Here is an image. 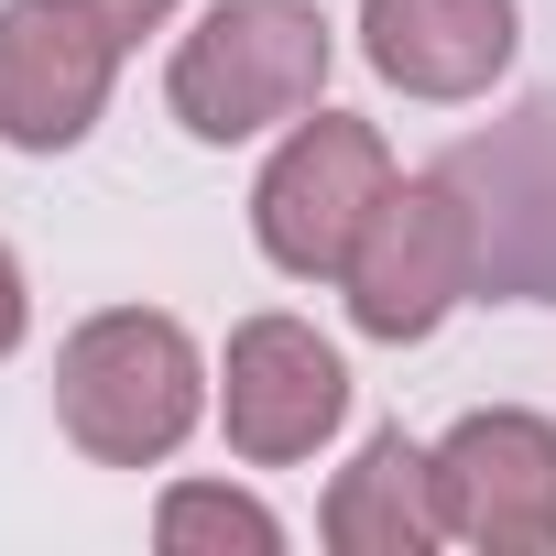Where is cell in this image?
Instances as JSON below:
<instances>
[{
  "mask_svg": "<svg viewBox=\"0 0 556 556\" xmlns=\"http://www.w3.org/2000/svg\"><path fill=\"white\" fill-rule=\"evenodd\" d=\"M328 77V23L306 0H229L207 12V34L175 55V110L229 142V131H262V121H295Z\"/></svg>",
  "mask_w": 556,
  "mask_h": 556,
  "instance_id": "cell-1",
  "label": "cell"
},
{
  "mask_svg": "<svg viewBox=\"0 0 556 556\" xmlns=\"http://www.w3.org/2000/svg\"><path fill=\"white\" fill-rule=\"evenodd\" d=\"M55 404L99 458H164L186 437V415H197V361H186V339L164 317H99L66 350Z\"/></svg>",
  "mask_w": 556,
  "mask_h": 556,
  "instance_id": "cell-2",
  "label": "cell"
},
{
  "mask_svg": "<svg viewBox=\"0 0 556 556\" xmlns=\"http://www.w3.org/2000/svg\"><path fill=\"white\" fill-rule=\"evenodd\" d=\"M480 273V229H469V197L458 186H415V197H382L361 251H350V295H361V328L382 339H415L437 328V306Z\"/></svg>",
  "mask_w": 556,
  "mask_h": 556,
  "instance_id": "cell-3",
  "label": "cell"
},
{
  "mask_svg": "<svg viewBox=\"0 0 556 556\" xmlns=\"http://www.w3.org/2000/svg\"><path fill=\"white\" fill-rule=\"evenodd\" d=\"M382 197H393L382 186V142L361 121H317L285 164L262 175V240L295 273H350V251H361Z\"/></svg>",
  "mask_w": 556,
  "mask_h": 556,
  "instance_id": "cell-4",
  "label": "cell"
},
{
  "mask_svg": "<svg viewBox=\"0 0 556 556\" xmlns=\"http://www.w3.org/2000/svg\"><path fill=\"white\" fill-rule=\"evenodd\" d=\"M110 55H121V34L88 0H23V12H0V131L12 142L88 131V110L110 88Z\"/></svg>",
  "mask_w": 556,
  "mask_h": 556,
  "instance_id": "cell-5",
  "label": "cell"
},
{
  "mask_svg": "<svg viewBox=\"0 0 556 556\" xmlns=\"http://www.w3.org/2000/svg\"><path fill=\"white\" fill-rule=\"evenodd\" d=\"M447 186L480 197L469 229H480V273L491 285L502 295H556V110H523V131L458 153Z\"/></svg>",
  "mask_w": 556,
  "mask_h": 556,
  "instance_id": "cell-6",
  "label": "cell"
},
{
  "mask_svg": "<svg viewBox=\"0 0 556 556\" xmlns=\"http://www.w3.org/2000/svg\"><path fill=\"white\" fill-rule=\"evenodd\" d=\"M437 513L447 534L480 545H556V437L523 415H480L437 458Z\"/></svg>",
  "mask_w": 556,
  "mask_h": 556,
  "instance_id": "cell-7",
  "label": "cell"
},
{
  "mask_svg": "<svg viewBox=\"0 0 556 556\" xmlns=\"http://www.w3.org/2000/svg\"><path fill=\"white\" fill-rule=\"evenodd\" d=\"M339 361L306 339V328H285V317H262V328H240V350H229V437L251 447V458H306L317 437H328V415H339Z\"/></svg>",
  "mask_w": 556,
  "mask_h": 556,
  "instance_id": "cell-8",
  "label": "cell"
},
{
  "mask_svg": "<svg viewBox=\"0 0 556 556\" xmlns=\"http://www.w3.org/2000/svg\"><path fill=\"white\" fill-rule=\"evenodd\" d=\"M371 55L426 99H469L513 55V0H371Z\"/></svg>",
  "mask_w": 556,
  "mask_h": 556,
  "instance_id": "cell-9",
  "label": "cell"
},
{
  "mask_svg": "<svg viewBox=\"0 0 556 556\" xmlns=\"http://www.w3.org/2000/svg\"><path fill=\"white\" fill-rule=\"evenodd\" d=\"M426 458L415 447H371L361 469H350V491H339V513H328V534L350 545V556H404V545H426V534H447V513L426 502Z\"/></svg>",
  "mask_w": 556,
  "mask_h": 556,
  "instance_id": "cell-10",
  "label": "cell"
},
{
  "mask_svg": "<svg viewBox=\"0 0 556 556\" xmlns=\"http://www.w3.org/2000/svg\"><path fill=\"white\" fill-rule=\"evenodd\" d=\"M164 545H273V523L229 491H175L164 502Z\"/></svg>",
  "mask_w": 556,
  "mask_h": 556,
  "instance_id": "cell-11",
  "label": "cell"
},
{
  "mask_svg": "<svg viewBox=\"0 0 556 556\" xmlns=\"http://www.w3.org/2000/svg\"><path fill=\"white\" fill-rule=\"evenodd\" d=\"M88 12H99V23H110V34H142V23H153V12H164V0H88Z\"/></svg>",
  "mask_w": 556,
  "mask_h": 556,
  "instance_id": "cell-12",
  "label": "cell"
},
{
  "mask_svg": "<svg viewBox=\"0 0 556 556\" xmlns=\"http://www.w3.org/2000/svg\"><path fill=\"white\" fill-rule=\"evenodd\" d=\"M23 339V295H12V262H0V350Z\"/></svg>",
  "mask_w": 556,
  "mask_h": 556,
  "instance_id": "cell-13",
  "label": "cell"
}]
</instances>
